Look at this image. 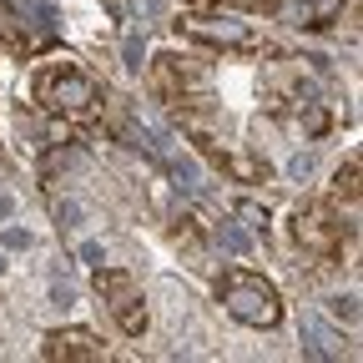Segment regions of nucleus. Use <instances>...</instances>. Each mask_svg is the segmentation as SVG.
Wrapping results in <instances>:
<instances>
[{"label":"nucleus","mask_w":363,"mask_h":363,"mask_svg":"<svg viewBox=\"0 0 363 363\" xmlns=\"http://www.w3.org/2000/svg\"><path fill=\"white\" fill-rule=\"evenodd\" d=\"M35 101L45 111H61V116L81 121V116H91L101 106V86L91 81L76 61H56V66H45L35 76Z\"/></svg>","instance_id":"f257e3e1"},{"label":"nucleus","mask_w":363,"mask_h":363,"mask_svg":"<svg viewBox=\"0 0 363 363\" xmlns=\"http://www.w3.org/2000/svg\"><path fill=\"white\" fill-rule=\"evenodd\" d=\"M217 293H222V308L233 313L238 323H247V328H272V323L283 318L278 288H272L267 278H257V272H247V267H233V272H222Z\"/></svg>","instance_id":"f03ea898"},{"label":"nucleus","mask_w":363,"mask_h":363,"mask_svg":"<svg viewBox=\"0 0 363 363\" xmlns=\"http://www.w3.org/2000/svg\"><path fill=\"white\" fill-rule=\"evenodd\" d=\"M96 288H101V298H106V308H111V318L121 323V333H142L147 328V308H142V293H136V283L126 278V272H101L96 278Z\"/></svg>","instance_id":"7ed1b4c3"},{"label":"nucleus","mask_w":363,"mask_h":363,"mask_svg":"<svg viewBox=\"0 0 363 363\" xmlns=\"http://www.w3.org/2000/svg\"><path fill=\"white\" fill-rule=\"evenodd\" d=\"M187 35L207 40V45H227V51H242L247 45V26L242 21H207V16H192L187 21Z\"/></svg>","instance_id":"20e7f679"},{"label":"nucleus","mask_w":363,"mask_h":363,"mask_svg":"<svg viewBox=\"0 0 363 363\" xmlns=\"http://www.w3.org/2000/svg\"><path fill=\"white\" fill-rule=\"evenodd\" d=\"M45 358H101V343L86 328H61L45 338Z\"/></svg>","instance_id":"39448f33"},{"label":"nucleus","mask_w":363,"mask_h":363,"mask_svg":"<svg viewBox=\"0 0 363 363\" xmlns=\"http://www.w3.org/2000/svg\"><path fill=\"white\" fill-rule=\"evenodd\" d=\"M298 242L313 247V252H323V247L333 242V227L318 217V212H303V217H298Z\"/></svg>","instance_id":"423d86ee"},{"label":"nucleus","mask_w":363,"mask_h":363,"mask_svg":"<svg viewBox=\"0 0 363 363\" xmlns=\"http://www.w3.org/2000/svg\"><path fill=\"white\" fill-rule=\"evenodd\" d=\"M333 202H348V207L358 202V162H348V167L333 177Z\"/></svg>","instance_id":"0eeeda50"},{"label":"nucleus","mask_w":363,"mask_h":363,"mask_svg":"<svg viewBox=\"0 0 363 363\" xmlns=\"http://www.w3.org/2000/svg\"><path fill=\"white\" fill-rule=\"evenodd\" d=\"M298 6L308 11V21H313V26H323V21H333V16L343 11V0H298Z\"/></svg>","instance_id":"6e6552de"},{"label":"nucleus","mask_w":363,"mask_h":363,"mask_svg":"<svg viewBox=\"0 0 363 363\" xmlns=\"http://www.w3.org/2000/svg\"><path fill=\"white\" fill-rule=\"evenodd\" d=\"M6 247H30V233H26V227H11V233H6Z\"/></svg>","instance_id":"1a4fd4ad"},{"label":"nucleus","mask_w":363,"mask_h":363,"mask_svg":"<svg viewBox=\"0 0 363 363\" xmlns=\"http://www.w3.org/2000/svg\"><path fill=\"white\" fill-rule=\"evenodd\" d=\"M126 66L142 71V45H136V40H126Z\"/></svg>","instance_id":"9d476101"},{"label":"nucleus","mask_w":363,"mask_h":363,"mask_svg":"<svg viewBox=\"0 0 363 363\" xmlns=\"http://www.w3.org/2000/svg\"><path fill=\"white\" fill-rule=\"evenodd\" d=\"M333 313H338V318H348V323H353V318H358V308H353V298H338V303H333Z\"/></svg>","instance_id":"9b49d317"},{"label":"nucleus","mask_w":363,"mask_h":363,"mask_svg":"<svg viewBox=\"0 0 363 363\" xmlns=\"http://www.w3.org/2000/svg\"><path fill=\"white\" fill-rule=\"evenodd\" d=\"M222 238H227V247H238V252H242V247H247V238H242V233H238V227H222Z\"/></svg>","instance_id":"f8f14e48"},{"label":"nucleus","mask_w":363,"mask_h":363,"mask_svg":"<svg viewBox=\"0 0 363 363\" xmlns=\"http://www.w3.org/2000/svg\"><path fill=\"white\" fill-rule=\"evenodd\" d=\"M192 6H217V0H192Z\"/></svg>","instance_id":"ddd939ff"},{"label":"nucleus","mask_w":363,"mask_h":363,"mask_svg":"<svg viewBox=\"0 0 363 363\" xmlns=\"http://www.w3.org/2000/svg\"><path fill=\"white\" fill-rule=\"evenodd\" d=\"M0 267H6V257H0Z\"/></svg>","instance_id":"4468645a"}]
</instances>
